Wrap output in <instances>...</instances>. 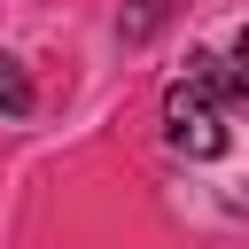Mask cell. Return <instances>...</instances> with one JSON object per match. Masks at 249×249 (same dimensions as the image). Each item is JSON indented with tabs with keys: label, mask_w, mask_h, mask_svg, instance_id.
Here are the masks:
<instances>
[{
	"label": "cell",
	"mask_w": 249,
	"mask_h": 249,
	"mask_svg": "<svg viewBox=\"0 0 249 249\" xmlns=\"http://www.w3.org/2000/svg\"><path fill=\"white\" fill-rule=\"evenodd\" d=\"M163 124H171V148L210 163L226 156V62L218 54H187V78L163 93Z\"/></svg>",
	"instance_id": "cell-1"
},
{
	"label": "cell",
	"mask_w": 249,
	"mask_h": 249,
	"mask_svg": "<svg viewBox=\"0 0 249 249\" xmlns=\"http://www.w3.org/2000/svg\"><path fill=\"white\" fill-rule=\"evenodd\" d=\"M0 117H31V78L16 54H0Z\"/></svg>",
	"instance_id": "cell-2"
},
{
	"label": "cell",
	"mask_w": 249,
	"mask_h": 249,
	"mask_svg": "<svg viewBox=\"0 0 249 249\" xmlns=\"http://www.w3.org/2000/svg\"><path fill=\"white\" fill-rule=\"evenodd\" d=\"M226 101H233V109H249V23H241V39H233V62H226Z\"/></svg>",
	"instance_id": "cell-3"
},
{
	"label": "cell",
	"mask_w": 249,
	"mask_h": 249,
	"mask_svg": "<svg viewBox=\"0 0 249 249\" xmlns=\"http://www.w3.org/2000/svg\"><path fill=\"white\" fill-rule=\"evenodd\" d=\"M163 8H171V0H140V8H132V23H124V39H148V31H156V16H163Z\"/></svg>",
	"instance_id": "cell-4"
}]
</instances>
